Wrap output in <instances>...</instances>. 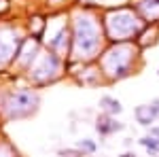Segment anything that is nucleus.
I'll use <instances>...</instances> for the list:
<instances>
[{
    "instance_id": "obj_1",
    "label": "nucleus",
    "mask_w": 159,
    "mask_h": 157,
    "mask_svg": "<svg viewBox=\"0 0 159 157\" xmlns=\"http://www.w3.org/2000/svg\"><path fill=\"white\" fill-rule=\"evenodd\" d=\"M102 47V32L91 15H79L74 24V58L91 60Z\"/></svg>"
},
{
    "instance_id": "obj_2",
    "label": "nucleus",
    "mask_w": 159,
    "mask_h": 157,
    "mask_svg": "<svg viewBox=\"0 0 159 157\" xmlns=\"http://www.w3.org/2000/svg\"><path fill=\"white\" fill-rule=\"evenodd\" d=\"M136 47L132 45H117L110 51H106V55L102 58V68L104 74L110 79H123L129 74L132 62L136 60Z\"/></svg>"
},
{
    "instance_id": "obj_3",
    "label": "nucleus",
    "mask_w": 159,
    "mask_h": 157,
    "mask_svg": "<svg viewBox=\"0 0 159 157\" xmlns=\"http://www.w3.org/2000/svg\"><path fill=\"white\" fill-rule=\"evenodd\" d=\"M140 19H136L134 13L129 9H119V11H110L106 17V30H108L110 40H127L136 36L140 32Z\"/></svg>"
},
{
    "instance_id": "obj_4",
    "label": "nucleus",
    "mask_w": 159,
    "mask_h": 157,
    "mask_svg": "<svg viewBox=\"0 0 159 157\" xmlns=\"http://www.w3.org/2000/svg\"><path fill=\"white\" fill-rule=\"evenodd\" d=\"M36 104H38L36 94L21 89V91L9 94L7 102H4V110H7V117H9V119H21V117H25V115L34 113Z\"/></svg>"
},
{
    "instance_id": "obj_5",
    "label": "nucleus",
    "mask_w": 159,
    "mask_h": 157,
    "mask_svg": "<svg viewBox=\"0 0 159 157\" xmlns=\"http://www.w3.org/2000/svg\"><path fill=\"white\" fill-rule=\"evenodd\" d=\"M60 70V60L55 53H43L32 66H30V79H34L36 83H49L57 76Z\"/></svg>"
},
{
    "instance_id": "obj_6",
    "label": "nucleus",
    "mask_w": 159,
    "mask_h": 157,
    "mask_svg": "<svg viewBox=\"0 0 159 157\" xmlns=\"http://www.w3.org/2000/svg\"><path fill=\"white\" fill-rule=\"evenodd\" d=\"M21 38L17 36L13 30L0 28V64H7L13 58V53L17 55V49L21 47Z\"/></svg>"
},
{
    "instance_id": "obj_7",
    "label": "nucleus",
    "mask_w": 159,
    "mask_h": 157,
    "mask_svg": "<svg viewBox=\"0 0 159 157\" xmlns=\"http://www.w3.org/2000/svg\"><path fill=\"white\" fill-rule=\"evenodd\" d=\"M36 51H38V40L36 36L34 38H25L24 43H21V49H19V58H17V64L19 66H24V68H30L34 60H36Z\"/></svg>"
},
{
    "instance_id": "obj_8",
    "label": "nucleus",
    "mask_w": 159,
    "mask_h": 157,
    "mask_svg": "<svg viewBox=\"0 0 159 157\" xmlns=\"http://www.w3.org/2000/svg\"><path fill=\"white\" fill-rule=\"evenodd\" d=\"M159 115V100H153V104H142L136 109V119L140 125H151Z\"/></svg>"
},
{
    "instance_id": "obj_9",
    "label": "nucleus",
    "mask_w": 159,
    "mask_h": 157,
    "mask_svg": "<svg viewBox=\"0 0 159 157\" xmlns=\"http://www.w3.org/2000/svg\"><path fill=\"white\" fill-rule=\"evenodd\" d=\"M123 125L119 123V121H115L110 115H104V117H100L98 119V125H96V130H98L100 134H112V132H117V130H121Z\"/></svg>"
},
{
    "instance_id": "obj_10",
    "label": "nucleus",
    "mask_w": 159,
    "mask_h": 157,
    "mask_svg": "<svg viewBox=\"0 0 159 157\" xmlns=\"http://www.w3.org/2000/svg\"><path fill=\"white\" fill-rule=\"evenodd\" d=\"M100 106L106 110L108 115H117V113H121V102L115 100V98H110V96L102 98V100H100Z\"/></svg>"
},
{
    "instance_id": "obj_11",
    "label": "nucleus",
    "mask_w": 159,
    "mask_h": 157,
    "mask_svg": "<svg viewBox=\"0 0 159 157\" xmlns=\"http://www.w3.org/2000/svg\"><path fill=\"white\" fill-rule=\"evenodd\" d=\"M140 145L144 146L148 153H153V155L159 153V138H151V136H147V138H142V140H140Z\"/></svg>"
},
{
    "instance_id": "obj_12",
    "label": "nucleus",
    "mask_w": 159,
    "mask_h": 157,
    "mask_svg": "<svg viewBox=\"0 0 159 157\" xmlns=\"http://www.w3.org/2000/svg\"><path fill=\"white\" fill-rule=\"evenodd\" d=\"M0 157H17V153L7 142H0Z\"/></svg>"
},
{
    "instance_id": "obj_13",
    "label": "nucleus",
    "mask_w": 159,
    "mask_h": 157,
    "mask_svg": "<svg viewBox=\"0 0 159 157\" xmlns=\"http://www.w3.org/2000/svg\"><path fill=\"white\" fill-rule=\"evenodd\" d=\"M79 149H81V151H87V153H93V151H96V145H93L91 140H83V142H79Z\"/></svg>"
},
{
    "instance_id": "obj_14",
    "label": "nucleus",
    "mask_w": 159,
    "mask_h": 157,
    "mask_svg": "<svg viewBox=\"0 0 159 157\" xmlns=\"http://www.w3.org/2000/svg\"><path fill=\"white\" fill-rule=\"evenodd\" d=\"M121 157H136V155H134V153H123Z\"/></svg>"
},
{
    "instance_id": "obj_15",
    "label": "nucleus",
    "mask_w": 159,
    "mask_h": 157,
    "mask_svg": "<svg viewBox=\"0 0 159 157\" xmlns=\"http://www.w3.org/2000/svg\"><path fill=\"white\" fill-rule=\"evenodd\" d=\"M157 2H159V0H157Z\"/></svg>"
}]
</instances>
